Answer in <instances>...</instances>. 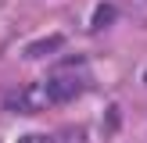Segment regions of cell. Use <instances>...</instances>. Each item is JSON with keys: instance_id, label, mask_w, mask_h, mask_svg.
Masks as SVG:
<instances>
[{"instance_id": "obj_3", "label": "cell", "mask_w": 147, "mask_h": 143, "mask_svg": "<svg viewBox=\"0 0 147 143\" xmlns=\"http://www.w3.org/2000/svg\"><path fill=\"white\" fill-rule=\"evenodd\" d=\"M61 47H65V36H61V32L40 36V39H32L25 50H22V57H29V61H36V57H50V54H57Z\"/></svg>"}, {"instance_id": "obj_7", "label": "cell", "mask_w": 147, "mask_h": 143, "mask_svg": "<svg viewBox=\"0 0 147 143\" xmlns=\"http://www.w3.org/2000/svg\"><path fill=\"white\" fill-rule=\"evenodd\" d=\"M108 114H111V118H108L104 125H108V129H111V132H115V129H119V107H111V111H108Z\"/></svg>"}, {"instance_id": "obj_5", "label": "cell", "mask_w": 147, "mask_h": 143, "mask_svg": "<svg viewBox=\"0 0 147 143\" xmlns=\"http://www.w3.org/2000/svg\"><path fill=\"white\" fill-rule=\"evenodd\" d=\"M57 143H86V132H83V129H76V125H68L61 136H57Z\"/></svg>"}, {"instance_id": "obj_2", "label": "cell", "mask_w": 147, "mask_h": 143, "mask_svg": "<svg viewBox=\"0 0 147 143\" xmlns=\"http://www.w3.org/2000/svg\"><path fill=\"white\" fill-rule=\"evenodd\" d=\"M79 68H83V57H79V61L61 64V68L50 75L47 90H50V100H54V104L72 100V97H79V93H83V75H79Z\"/></svg>"}, {"instance_id": "obj_6", "label": "cell", "mask_w": 147, "mask_h": 143, "mask_svg": "<svg viewBox=\"0 0 147 143\" xmlns=\"http://www.w3.org/2000/svg\"><path fill=\"white\" fill-rule=\"evenodd\" d=\"M18 143H57V140H50V136H43V132H29V136H22Z\"/></svg>"}, {"instance_id": "obj_8", "label": "cell", "mask_w": 147, "mask_h": 143, "mask_svg": "<svg viewBox=\"0 0 147 143\" xmlns=\"http://www.w3.org/2000/svg\"><path fill=\"white\" fill-rule=\"evenodd\" d=\"M144 86H147V72H144Z\"/></svg>"}, {"instance_id": "obj_1", "label": "cell", "mask_w": 147, "mask_h": 143, "mask_svg": "<svg viewBox=\"0 0 147 143\" xmlns=\"http://www.w3.org/2000/svg\"><path fill=\"white\" fill-rule=\"evenodd\" d=\"M50 104H54V100H50V90L40 86V82L18 86L14 93L4 97V107H7L11 114H36V111H43V107H50Z\"/></svg>"}, {"instance_id": "obj_4", "label": "cell", "mask_w": 147, "mask_h": 143, "mask_svg": "<svg viewBox=\"0 0 147 143\" xmlns=\"http://www.w3.org/2000/svg\"><path fill=\"white\" fill-rule=\"evenodd\" d=\"M111 21H115V4H108V0H104V4H97V11H93V18H90V29H93V32H100V29H108Z\"/></svg>"}]
</instances>
